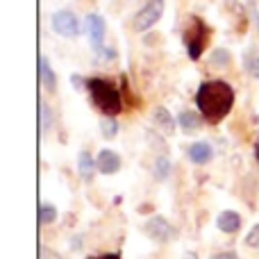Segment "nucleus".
<instances>
[{"mask_svg": "<svg viewBox=\"0 0 259 259\" xmlns=\"http://www.w3.org/2000/svg\"><path fill=\"white\" fill-rule=\"evenodd\" d=\"M53 30L57 32L59 36H66V39H73V36L80 34V23H77L75 14L68 12V9H62L53 16Z\"/></svg>", "mask_w": 259, "mask_h": 259, "instance_id": "423d86ee", "label": "nucleus"}, {"mask_svg": "<svg viewBox=\"0 0 259 259\" xmlns=\"http://www.w3.org/2000/svg\"><path fill=\"white\" fill-rule=\"evenodd\" d=\"M209 259H239L237 252H232V250H228V252H219V255H211Z\"/></svg>", "mask_w": 259, "mask_h": 259, "instance_id": "b1692460", "label": "nucleus"}, {"mask_svg": "<svg viewBox=\"0 0 259 259\" xmlns=\"http://www.w3.org/2000/svg\"><path fill=\"white\" fill-rule=\"evenodd\" d=\"M84 32L89 36V44L94 50L103 48V41H105V34H107V25H105V18L100 14H89L84 18Z\"/></svg>", "mask_w": 259, "mask_h": 259, "instance_id": "0eeeda50", "label": "nucleus"}, {"mask_svg": "<svg viewBox=\"0 0 259 259\" xmlns=\"http://www.w3.org/2000/svg\"><path fill=\"white\" fill-rule=\"evenodd\" d=\"M178 125L182 127L184 134H193L200 130V114L191 112V109H187V112H182L178 116Z\"/></svg>", "mask_w": 259, "mask_h": 259, "instance_id": "4468645a", "label": "nucleus"}, {"mask_svg": "<svg viewBox=\"0 0 259 259\" xmlns=\"http://www.w3.org/2000/svg\"><path fill=\"white\" fill-rule=\"evenodd\" d=\"M196 105L207 123H221L234 105V89L223 80L202 82L196 91Z\"/></svg>", "mask_w": 259, "mask_h": 259, "instance_id": "f257e3e1", "label": "nucleus"}, {"mask_svg": "<svg viewBox=\"0 0 259 259\" xmlns=\"http://www.w3.org/2000/svg\"><path fill=\"white\" fill-rule=\"evenodd\" d=\"M207 41H209V30L200 18H191V25L184 30V44H187V53L191 59H200L202 50H205Z\"/></svg>", "mask_w": 259, "mask_h": 259, "instance_id": "7ed1b4c3", "label": "nucleus"}, {"mask_svg": "<svg viewBox=\"0 0 259 259\" xmlns=\"http://www.w3.org/2000/svg\"><path fill=\"white\" fill-rule=\"evenodd\" d=\"M96 166L103 175H114L121 170V157L114 150H100V155L96 157Z\"/></svg>", "mask_w": 259, "mask_h": 259, "instance_id": "1a4fd4ad", "label": "nucleus"}, {"mask_svg": "<svg viewBox=\"0 0 259 259\" xmlns=\"http://www.w3.org/2000/svg\"><path fill=\"white\" fill-rule=\"evenodd\" d=\"M152 173H155V180L157 182H164V180H168L170 175V159L166 155H159L155 159V166H152Z\"/></svg>", "mask_w": 259, "mask_h": 259, "instance_id": "2eb2a0df", "label": "nucleus"}, {"mask_svg": "<svg viewBox=\"0 0 259 259\" xmlns=\"http://www.w3.org/2000/svg\"><path fill=\"white\" fill-rule=\"evenodd\" d=\"M87 91H89L94 105L105 114V116L114 118L116 114H121L123 100H121L118 89L112 84V82L103 80V77H91V80L87 82Z\"/></svg>", "mask_w": 259, "mask_h": 259, "instance_id": "f03ea898", "label": "nucleus"}, {"mask_svg": "<svg viewBox=\"0 0 259 259\" xmlns=\"http://www.w3.org/2000/svg\"><path fill=\"white\" fill-rule=\"evenodd\" d=\"M87 82H89V80H84V77H82V75H77V73L71 77V84L75 87V89H84V87H87Z\"/></svg>", "mask_w": 259, "mask_h": 259, "instance_id": "5701e85b", "label": "nucleus"}, {"mask_svg": "<svg viewBox=\"0 0 259 259\" xmlns=\"http://www.w3.org/2000/svg\"><path fill=\"white\" fill-rule=\"evenodd\" d=\"M55 221H57V207L44 202V205L39 207V223L41 225H50V223H55Z\"/></svg>", "mask_w": 259, "mask_h": 259, "instance_id": "f3484780", "label": "nucleus"}, {"mask_svg": "<svg viewBox=\"0 0 259 259\" xmlns=\"http://www.w3.org/2000/svg\"><path fill=\"white\" fill-rule=\"evenodd\" d=\"M143 232L157 243H168L178 237V230H175L164 216H152V219L143 225Z\"/></svg>", "mask_w": 259, "mask_h": 259, "instance_id": "39448f33", "label": "nucleus"}, {"mask_svg": "<svg viewBox=\"0 0 259 259\" xmlns=\"http://www.w3.org/2000/svg\"><path fill=\"white\" fill-rule=\"evenodd\" d=\"M246 246L248 248H259V223L246 234Z\"/></svg>", "mask_w": 259, "mask_h": 259, "instance_id": "4be33fe9", "label": "nucleus"}, {"mask_svg": "<svg viewBox=\"0 0 259 259\" xmlns=\"http://www.w3.org/2000/svg\"><path fill=\"white\" fill-rule=\"evenodd\" d=\"M100 132H103L105 139H114L118 134V123L114 121L112 116H105L103 121H100Z\"/></svg>", "mask_w": 259, "mask_h": 259, "instance_id": "a211bd4d", "label": "nucleus"}, {"mask_svg": "<svg viewBox=\"0 0 259 259\" xmlns=\"http://www.w3.org/2000/svg\"><path fill=\"white\" fill-rule=\"evenodd\" d=\"M216 228L221 230V232L225 234H234L241 230V216L237 214V211L232 209H225L219 214V219H216Z\"/></svg>", "mask_w": 259, "mask_h": 259, "instance_id": "9d476101", "label": "nucleus"}, {"mask_svg": "<svg viewBox=\"0 0 259 259\" xmlns=\"http://www.w3.org/2000/svg\"><path fill=\"white\" fill-rule=\"evenodd\" d=\"M243 66H246L248 75L259 80V55H248V57L243 59Z\"/></svg>", "mask_w": 259, "mask_h": 259, "instance_id": "6ab92c4d", "label": "nucleus"}, {"mask_svg": "<svg viewBox=\"0 0 259 259\" xmlns=\"http://www.w3.org/2000/svg\"><path fill=\"white\" fill-rule=\"evenodd\" d=\"M96 55H98V59H100V62H109V59H114V57H116V50H114L112 46H103V48H98V50H96Z\"/></svg>", "mask_w": 259, "mask_h": 259, "instance_id": "412c9836", "label": "nucleus"}, {"mask_svg": "<svg viewBox=\"0 0 259 259\" xmlns=\"http://www.w3.org/2000/svg\"><path fill=\"white\" fill-rule=\"evenodd\" d=\"M209 64H211V66L225 68V66H230V64H232V55H230L225 48H216L214 53H211V57H209Z\"/></svg>", "mask_w": 259, "mask_h": 259, "instance_id": "dca6fc26", "label": "nucleus"}, {"mask_svg": "<svg viewBox=\"0 0 259 259\" xmlns=\"http://www.w3.org/2000/svg\"><path fill=\"white\" fill-rule=\"evenodd\" d=\"M152 121H155V125L159 127V132L173 134L175 121H173V116H170V112L166 107H155V112H152Z\"/></svg>", "mask_w": 259, "mask_h": 259, "instance_id": "9b49d317", "label": "nucleus"}, {"mask_svg": "<svg viewBox=\"0 0 259 259\" xmlns=\"http://www.w3.org/2000/svg\"><path fill=\"white\" fill-rule=\"evenodd\" d=\"M39 77H41V82H44V87L48 91L57 89V75H55V71H53V66H50L48 57H44V55L39 57Z\"/></svg>", "mask_w": 259, "mask_h": 259, "instance_id": "f8f14e48", "label": "nucleus"}, {"mask_svg": "<svg viewBox=\"0 0 259 259\" xmlns=\"http://www.w3.org/2000/svg\"><path fill=\"white\" fill-rule=\"evenodd\" d=\"M255 157H257V159H259V146L255 148Z\"/></svg>", "mask_w": 259, "mask_h": 259, "instance_id": "a878e982", "label": "nucleus"}, {"mask_svg": "<svg viewBox=\"0 0 259 259\" xmlns=\"http://www.w3.org/2000/svg\"><path fill=\"white\" fill-rule=\"evenodd\" d=\"M39 109H41V130L46 132V130L50 127V123H53V116H50V109H48V105H46V100H41Z\"/></svg>", "mask_w": 259, "mask_h": 259, "instance_id": "aec40b11", "label": "nucleus"}, {"mask_svg": "<svg viewBox=\"0 0 259 259\" xmlns=\"http://www.w3.org/2000/svg\"><path fill=\"white\" fill-rule=\"evenodd\" d=\"M164 14V0H148L132 18L134 32H148Z\"/></svg>", "mask_w": 259, "mask_h": 259, "instance_id": "20e7f679", "label": "nucleus"}, {"mask_svg": "<svg viewBox=\"0 0 259 259\" xmlns=\"http://www.w3.org/2000/svg\"><path fill=\"white\" fill-rule=\"evenodd\" d=\"M187 155H189V159H191V164L205 166L214 159V148H211V143H207V141H196L189 146Z\"/></svg>", "mask_w": 259, "mask_h": 259, "instance_id": "6e6552de", "label": "nucleus"}, {"mask_svg": "<svg viewBox=\"0 0 259 259\" xmlns=\"http://www.w3.org/2000/svg\"><path fill=\"white\" fill-rule=\"evenodd\" d=\"M89 259H121L118 252H107V255H100V257H89Z\"/></svg>", "mask_w": 259, "mask_h": 259, "instance_id": "393cba45", "label": "nucleus"}, {"mask_svg": "<svg viewBox=\"0 0 259 259\" xmlns=\"http://www.w3.org/2000/svg\"><path fill=\"white\" fill-rule=\"evenodd\" d=\"M96 168H98V166H96V159L87 150H82L80 155H77V170H80L82 180H84V182H91Z\"/></svg>", "mask_w": 259, "mask_h": 259, "instance_id": "ddd939ff", "label": "nucleus"}]
</instances>
